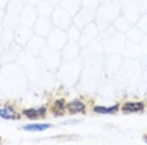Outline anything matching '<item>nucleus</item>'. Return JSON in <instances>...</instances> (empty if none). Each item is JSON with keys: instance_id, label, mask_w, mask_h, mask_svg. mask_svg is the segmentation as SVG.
Instances as JSON below:
<instances>
[{"instance_id": "nucleus-1", "label": "nucleus", "mask_w": 147, "mask_h": 145, "mask_svg": "<svg viewBox=\"0 0 147 145\" xmlns=\"http://www.w3.org/2000/svg\"><path fill=\"white\" fill-rule=\"evenodd\" d=\"M22 113L28 118V120H38L47 115V107H32V109H24Z\"/></svg>"}, {"instance_id": "nucleus-2", "label": "nucleus", "mask_w": 147, "mask_h": 145, "mask_svg": "<svg viewBox=\"0 0 147 145\" xmlns=\"http://www.w3.org/2000/svg\"><path fill=\"white\" fill-rule=\"evenodd\" d=\"M144 109H146L144 102H125L124 105H120V110L124 113H137V112H142Z\"/></svg>"}, {"instance_id": "nucleus-3", "label": "nucleus", "mask_w": 147, "mask_h": 145, "mask_svg": "<svg viewBox=\"0 0 147 145\" xmlns=\"http://www.w3.org/2000/svg\"><path fill=\"white\" fill-rule=\"evenodd\" d=\"M67 105H69V102H65V99H57L52 103V113H54L55 117L64 115L65 110H67Z\"/></svg>"}, {"instance_id": "nucleus-4", "label": "nucleus", "mask_w": 147, "mask_h": 145, "mask_svg": "<svg viewBox=\"0 0 147 145\" xmlns=\"http://www.w3.org/2000/svg\"><path fill=\"white\" fill-rule=\"evenodd\" d=\"M67 112H69V113H84V112H85V103L79 99L70 100L69 105H67Z\"/></svg>"}, {"instance_id": "nucleus-5", "label": "nucleus", "mask_w": 147, "mask_h": 145, "mask_svg": "<svg viewBox=\"0 0 147 145\" xmlns=\"http://www.w3.org/2000/svg\"><path fill=\"white\" fill-rule=\"evenodd\" d=\"M0 117L3 120H12V118H18L17 112L13 110V107H9V105H3L0 109Z\"/></svg>"}, {"instance_id": "nucleus-6", "label": "nucleus", "mask_w": 147, "mask_h": 145, "mask_svg": "<svg viewBox=\"0 0 147 145\" xmlns=\"http://www.w3.org/2000/svg\"><path fill=\"white\" fill-rule=\"evenodd\" d=\"M52 127L50 124H27L24 125V130L27 132H44V130H49Z\"/></svg>"}, {"instance_id": "nucleus-7", "label": "nucleus", "mask_w": 147, "mask_h": 145, "mask_svg": "<svg viewBox=\"0 0 147 145\" xmlns=\"http://www.w3.org/2000/svg\"><path fill=\"white\" fill-rule=\"evenodd\" d=\"M120 105H110V107H102V105H97V107H94V112L95 113H115V112H119Z\"/></svg>"}, {"instance_id": "nucleus-8", "label": "nucleus", "mask_w": 147, "mask_h": 145, "mask_svg": "<svg viewBox=\"0 0 147 145\" xmlns=\"http://www.w3.org/2000/svg\"><path fill=\"white\" fill-rule=\"evenodd\" d=\"M142 138H144V142H146V144H147V135H144V137H142Z\"/></svg>"}, {"instance_id": "nucleus-9", "label": "nucleus", "mask_w": 147, "mask_h": 145, "mask_svg": "<svg viewBox=\"0 0 147 145\" xmlns=\"http://www.w3.org/2000/svg\"><path fill=\"white\" fill-rule=\"evenodd\" d=\"M146 107H147V100H146Z\"/></svg>"}]
</instances>
